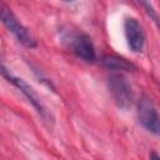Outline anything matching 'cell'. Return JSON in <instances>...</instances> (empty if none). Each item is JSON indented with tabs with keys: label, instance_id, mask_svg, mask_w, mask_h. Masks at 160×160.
Returning <instances> with one entry per match:
<instances>
[{
	"label": "cell",
	"instance_id": "cell-2",
	"mask_svg": "<svg viewBox=\"0 0 160 160\" xmlns=\"http://www.w3.org/2000/svg\"><path fill=\"white\" fill-rule=\"evenodd\" d=\"M0 21L6 28L9 32H11L19 42H21L24 46L32 49L36 46V40L30 34V31L20 22V20L16 18L11 8L4 1L0 0Z\"/></svg>",
	"mask_w": 160,
	"mask_h": 160
},
{
	"label": "cell",
	"instance_id": "cell-3",
	"mask_svg": "<svg viewBox=\"0 0 160 160\" xmlns=\"http://www.w3.org/2000/svg\"><path fill=\"white\" fill-rule=\"evenodd\" d=\"M61 41L79 59L85 61L95 60V48L91 39L86 34L74 30H64L61 32Z\"/></svg>",
	"mask_w": 160,
	"mask_h": 160
},
{
	"label": "cell",
	"instance_id": "cell-5",
	"mask_svg": "<svg viewBox=\"0 0 160 160\" xmlns=\"http://www.w3.org/2000/svg\"><path fill=\"white\" fill-rule=\"evenodd\" d=\"M138 119L145 130L154 135H159L160 125L158 109L152 100L146 95H142L138 101Z\"/></svg>",
	"mask_w": 160,
	"mask_h": 160
},
{
	"label": "cell",
	"instance_id": "cell-7",
	"mask_svg": "<svg viewBox=\"0 0 160 160\" xmlns=\"http://www.w3.org/2000/svg\"><path fill=\"white\" fill-rule=\"evenodd\" d=\"M100 62L102 64V66H105L106 69H110V70L130 71V70L136 69L134 64H131L126 59L116 56V55H102L100 59Z\"/></svg>",
	"mask_w": 160,
	"mask_h": 160
},
{
	"label": "cell",
	"instance_id": "cell-4",
	"mask_svg": "<svg viewBox=\"0 0 160 160\" xmlns=\"http://www.w3.org/2000/svg\"><path fill=\"white\" fill-rule=\"evenodd\" d=\"M108 88L115 101V104L120 109H129L134 100V94L131 85L126 80V78L121 74H111L108 78Z\"/></svg>",
	"mask_w": 160,
	"mask_h": 160
},
{
	"label": "cell",
	"instance_id": "cell-9",
	"mask_svg": "<svg viewBox=\"0 0 160 160\" xmlns=\"http://www.w3.org/2000/svg\"><path fill=\"white\" fill-rule=\"evenodd\" d=\"M62 1H72V0H62Z\"/></svg>",
	"mask_w": 160,
	"mask_h": 160
},
{
	"label": "cell",
	"instance_id": "cell-8",
	"mask_svg": "<svg viewBox=\"0 0 160 160\" xmlns=\"http://www.w3.org/2000/svg\"><path fill=\"white\" fill-rule=\"evenodd\" d=\"M138 2L144 8V10L146 11V14L154 20V22L158 25V14L154 9V6L151 5V1L150 0H138Z\"/></svg>",
	"mask_w": 160,
	"mask_h": 160
},
{
	"label": "cell",
	"instance_id": "cell-1",
	"mask_svg": "<svg viewBox=\"0 0 160 160\" xmlns=\"http://www.w3.org/2000/svg\"><path fill=\"white\" fill-rule=\"evenodd\" d=\"M0 75L2 78H5L10 84H12L18 90H20V92L26 98V100L32 105V108L36 110V112L41 116V119L48 122V124H52L54 119L51 116V114L48 111V109L45 108V105L42 104V101L40 100V98L38 96V94L35 92V90L21 78L14 75L1 61H0Z\"/></svg>",
	"mask_w": 160,
	"mask_h": 160
},
{
	"label": "cell",
	"instance_id": "cell-6",
	"mask_svg": "<svg viewBox=\"0 0 160 160\" xmlns=\"http://www.w3.org/2000/svg\"><path fill=\"white\" fill-rule=\"evenodd\" d=\"M124 32L130 50L134 52H141L145 45V34L140 22L134 18L125 19Z\"/></svg>",
	"mask_w": 160,
	"mask_h": 160
}]
</instances>
